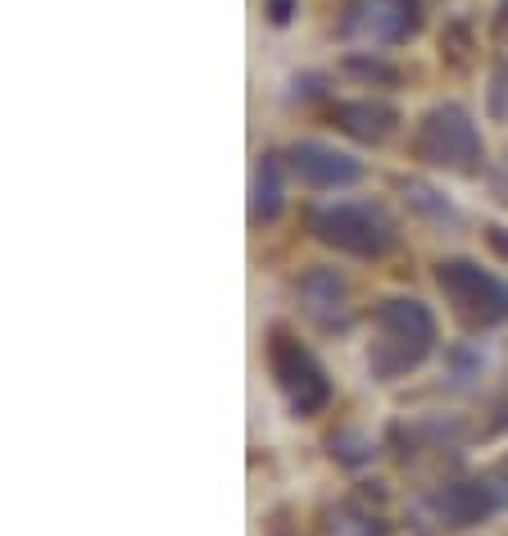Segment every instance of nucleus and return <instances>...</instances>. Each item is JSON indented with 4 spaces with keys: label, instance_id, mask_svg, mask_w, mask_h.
<instances>
[{
    "label": "nucleus",
    "instance_id": "obj_6",
    "mask_svg": "<svg viewBox=\"0 0 508 536\" xmlns=\"http://www.w3.org/2000/svg\"><path fill=\"white\" fill-rule=\"evenodd\" d=\"M273 373H277V382L291 391V400H295V409H300V414H313V409L327 400L323 368L313 364V359L304 355L295 341H286V337L273 341Z\"/></svg>",
    "mask_w": 508,
    "mask_h": 536
},
{
    "label": "nucleus",
    "instance_id": "obj_7",
    "mask_svg": "<svg viewBox=\"0 0 508 536\" xmlns=\"http://www.w3.org/2000/svg\"><path fill=\"white\" fill-rule=\"evenodd\" d=\"M295 173H300L309 187H345V182H354L363 169H359V159L341 155V150L304 141V146H295Z\"/></svg>",
    "mask_w": 508,
    "mask_h": 536
},
{
    "label": "nucleus",
    "instance_id": "obj_10",
    "mask_svg": "<svg viewBox=\"0 0 508 536\" xmlns=\"http://www.w3.org/2000/svg\"><path fill=\"white\" fill-rule=\"evenodd\" d=\"M277 205H282V187H277V159L268 155L259 182H254V219H273Z\"/></svg>",
    "mask_w": 508,
    "mask_h": 536
},
{
    "label": "nucleus",
    "instance_id": "obj_9",
    "mask_svg": "<svg viewBox=\"0 0 508 536\" xmlns=\"http://www.w3.org/2000/svg\"><path fill=\"white\" fill-rule=\"evenodd\" d=\"M336 119H341V128L359 132V137H386V128L395 123V110H386V105H341Z\"/></svg>",
    "mask_w": 508,
    "mask_h": 536
},
{
    "label": "nucleus",
    "instance_id": "obj_8",
    "mask_svg": "<svg viewBox=\"0 0 508 536\" xmlns=\"http://www.w3.org/2000/svg\"><path fill=\"white\" fill-rule=\"evenodd\" d=\"M490 491L486 487H477V482H468V487H454V491H445L440 496V514H450V523H477L481 514H490Z\"/></svg>",
    "mask_w": 508,
    "mask_h": 536
},
{
    "label": "nucleus",
    "instance_id": "obj_5",
    "mask_svg": "<svg viewBox=\"0 0 508 536\" xmlns=\"http://www.w3.org/2000/svg\"><path fill=\"white\" fill-rule=\"evenodd\" d=\"M413 23H418V5L413 0H354L341 32L381 46V41H400L404 32H413Z\"/></svg>",
    "mask_w": 508,
    "mask_h": 536
},
{
    "label": "nucleus",
    "instance_id": "obj_1",
    "mask_svg": "<svg viewBox=\"0 0 508 536\" xmlns=\"http://www.w3.org/2000/svg\"><path fill=\"white\" fill-rule=\"evenodd\" d=\"M377 318H381V341L372 350V364H377V373L395 378V373L413 368L427 355L431 337H436V323H431V314L418 300H391Z\"/></svg>",
    "mask_w": 508,
    "mask_h": 536
},
{
    "label": "nucleus",
    "instance_id": "obj_4",
    "mask_svg": "<svg viewBox=\"0 0 508 536\" xmlns=\"http://www.w3.org/2000/svg\"><path fill=\"white\" fill-rule=\"evenodd\" d=\"M418 155H427L431 164H454V169H468L472 159L481 155V141L477 128L468 123L463 110H436L427 123H422V137H418Z\"/></svg>",
    "mask_w": 508,
    "mask_h": 536
},
{
    "label": "nucleus",
    "instance_id": "obj_3",
    "mask_svg": "<svg viewBox=\"0 0 508 536\" xmlns=\"http://www.w3.org/2000/svg\"><path fill=\"white\" fill-rule=\"evenodd\" d=\"M440 287L459 305V314L477 318V323L508 318V287L499 278H490V273H481L477 264H463V259L440 264Z\"/></svg>",
    "mask_w": 508,
    "mask_h": 536
},
{
    "label": "nucleus",
    "instance_id": "obj_2",
    "mask_svg": "<svg viewBox=\"0 0 508 536\" xmlns=\"http://www.w3.org/2000/svg\"><path fill=\"white\" fill-rule=\"evenodd\" d=\"M313 228L323 241H336V246L354 250V255H377L395 241L391 219L381 214L377 205H332L313 214Z\"/></svg>",
    "mask_w": 508,
    "mask_h": 536
}]
</instances>
